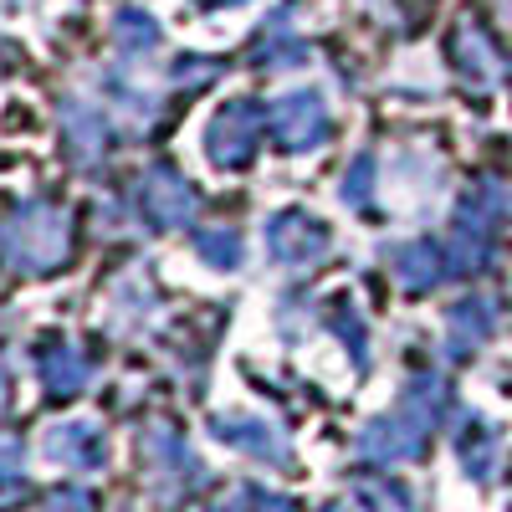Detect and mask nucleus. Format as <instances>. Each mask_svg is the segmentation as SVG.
Returning <instances> with one entry per match:
<instances>
[{
  "instance_id": "1",
  "label": "nucleus",
  "mask_w": 512,
  "mask_h": 512,
  "mask_svg": "<svg viewBox=\"0 0 512 512\" xmlns=\"http://www.w3.org/2000/svg\"><path fill=\"white\" fill-rule=\"evenodd\" d=\"M446 405V390H441V379L436 374H415L405 384V395L390 415H379L364 425V436H359V451L369 461H384V466H395V461H415L425 436H431V425Z\"/></svg>"
},
{
  "instance_id": "2",
  "label": "nucleus",
  "mask_w": 512,
  "mask_h": 512,
  "mask_svg": "<svg viewBox=\"0 0 512 512\" xmlns=\"http://www.w3.org/2000/svg\"><path fill=\"white\" fill-rule=\"evenodd\" d=\"M0 251L11 256V267L21 272H52L67 256V210L57 205H26L21 216L0 236Z\"/></svg>"
},
{
  "instance_id": "3",
  "label": "nucleus",
  "mask_w": 512,
  "mask_h": 512,
  "mask_svg": "<svg viewBox=\"0 0 512 512\" xmlns=\"http://www.w3.org/2000/svg\"><path fill=\"white\" fill-rule=\"evenodd\" d=\"M262 123H267L262 103L231 98L226 108H216V113H210V123H205V139H200L205 159L216 164V169H226V175H241V169L256 159V144H262Z\"/></svg>"
},
{
  "instance_id": "4",
  "label": "nucleus",
  "mask_w": 512,
  "mask_h": 512,
  "mask_svg": "<svg viewBox=\"0 0 512 512\" xmlns=\"http://www.w3.org/2000/svg\"><path fill=\"white\" fill-rule=\"evenodd\" d=\"M502 216H507V195H502V185H477L472 195L461 200V210H456V226H451V272H477V267H487V256H492V231L502 226Z\"/></svg>"
},
{
  "instance_id": "5",
  "label": "nucleus",
  "mask_w": 512,
  "mask_h": 512,
  "mask_svg": "<svg viewBox=\"0 0 512 512\" xmlns=\"http://www.w3.org/2000/svg\"><path fill=\"white\" fill-rule=\"evenodd\" d=\"M267 123H272V139L282 154H313L333 134V118H328V103L318 88H292V93L272 98Z\"/></svg>"
},
{
  "instance_id": "6",
  "label": "nucleus",
  "mask_w": 512,
  "mask_h": 512,
  "mask_svg": "<svg viewBox=\"0 0 512 512\" xmlns=\"http://www.w3.org/2000/svg\"><path fill=\"white\" fill-rule=\"evenodd\" d=\"M333 246V226L308 216V210H277L267 221V256L287 272H303V267H318Z\"/></svg>"
},
{
  "instance_id": "7",
  "label": "nucleus",
  "mask_w": 512,
  "mask_h": 512,
  "mask_svg": "<svg viewBox=\"0 0 512 512\" xmlns=\"http://www.w3.org/2000/svg\"><path fill=\"white\" fill-rule=\"evenodd\" d=\"M134 200H139V221L149 231H180L195 221V190L175 164H149Z\"/></svg>"
},
{
  "instance_id": "8",
  "label": "nucleus",
  "mask_w": 512,
  "mask_h": 512,
  "mask_svg": "<svg viewBox=\"0 0 512 512\" xmlns=\"http://www.w3.org/2000/svg\"><path fill=\"white\" fill-rule=\"evenodd\" d=\"M384 267L405 292H431L441 287V277H451V251L431 236H415V241L384 246Z\"/></svg>"
},
{
  "instance_id": "9",
  "label": "nucleus",
  "mask_w": 512,
  "mask_h": 512,
  "mask_svg": "<svg viewBox=\"0 0 512 512\" xmlns=\"http://www.w3.org/2000/svg\"><path fill=\"white\" fill-rule=\"evenodd\" d=\"M216 441H226L231 451H246L251 461H272V466H287V436L277 431L272 420L262 415H216L210 420Z\"/></svg>"
},
{
  "instance_id": "10",
  "label": "nucleus",
  "mask_w": 512,
  "mask_h": 512,
  "mask_svg": "<svg viewBox=\"0 0 512 512\" xmlns=\"http://www.w3.org/2000/svg\"><path fill=\"white\" fill-rule=\"evenodd\" d=\"M47 456L57 466H72V472H98V466L108 461V441H103L98 425L72 420V425H57V431L47 436Z\"/></svg>"
},
{
  "instance_id": "11",
  "label": "nucleus",
  "mask_w": 512,
  "mask_h": 512,
  "mask_svg": "<svg viewBox=\"0 0 512 512\" xmlns=\"http://www.w3.org/2000/svg\"><path fill=\"white\" fill-rule=\"evenodd\" d=\"M492 328H497V313H492L487 297H461V303H451V313H446V349L456 359L477 354L492 338Z\"/></svg>"
},
{
  "instance_id": "12",
  "label": "nucleus",
  "mask_w": 512,
  "mask_h": 512,
  "mask_svg": "<svg viewBox=\"0 0 512 512\" xmlns=\"http://www.w3.org/2000/svg\"><path fill=\"white\" fill-rule=\"evenodd\" d=\"M159 41H164V26H159L144 6H123V11L113 16V47H118V62L144 67V62L159 52Z\"/></svg>"
},
{
  "instance_id": "13",
  "label": "nucleus",
  "mask_w": 512,
  "mask_h": 512,
  "mask_svg": "<svg viewBox=\"0 0 512 512\" xmlns=\"http://www.w3.org/2000/svg\"><path fill=\"white\" fill-rule=\"evenodd\" d=\"M287 26H292L287 11H277V16L262 26V36H256V47H251V62H256V67L282 72V67H303V62H308V47H303V41H297Z\"/></svg>"
},
{
  "instance_id": "14",
  "label": "nucleus",
  "mask_w": 512,
  "mask_h": 512,
  "mask_svg": "<svg viewBox=\"0 0 512 512\" xmlns=\"http://www.w3.org/2000/svg\"><path fill=\"white\" fill-rule=\"evenodd\" d=\"M108 98L118 103V113L134 123V128H144V123L159 113V93L139 77V67H128V62H118V67L108 72Z\"/></svg>"
},
{
  "instance_id": "15",
  "label": "nucleus",
  "mask_w": 512,
  "mask_h": 512,
  "mask_svg": "<svg viewBox=\"0 0 512 512\" xmlns=\"http://www.w3.org/2000/svg\"><path fill=\"white\" fill-rule=\"evenodd\" d=\"M36 369H41V384H47L52 395H77L82 384H88V359H82L67 338H57V344H47L36 354Z\"/></svg>"
},
{
  "instance_id": "16",
  "label": "nucleus",
  "mask_w": 512,
  "mask_h": 512,
  "mask_svg": "<svg viewBox=\"0 0 512 512\" xmlns=\"http://www.w3.org/2000/svg\"><path fill=\"white\" fill-rule=\"evenodd\" d=\"M144 456H149V472H159L164 482H195L200 477L195 451L175 431H149L144 436Z\"/></svg>"
},
{
  "instance_id": "17",
  "label": "nucleus",
  "mask_w": 512,
  "mask_h": 512,
  "mask_svg": "<svg viewBox=\"0 0 512 512\" xmlns=\"http://www.w3.org/2000/svg\"><path fill=\"white\" fill-rule=\"evenodd\" d=\"M62 134H67V144H72L77 159L93 164V159L108 149V118H103L93 103H67V108H62Z\"/></svg>"
},
{
  "instance_id": "18",
  "label": "nucleus",
  "mask_w": 512,
  "mask_h": 512,
  "mask_svg": "<svg viewBox=\"0 0 512 512\" xmlns=\"http://www.w3.org/2000/svg\"><path fill=\"white\" fill-rule=\"evenodd\" d=\"M190 246H195V256L210 272H236L246 262V241H241L236 226H205V231L190 236Z\"/></svg>"
},
{
  "instance_id": "19",
  "label": "nucleus",
  "mask_w": 512,
  "mask_h": 512,
  "mask_svg": "<svg viewBox=\"0 0 512 512\" xmlns=\"http://www.w3.org/2000/svg\"><path fill=\"white\" fill-rule=\"evenodd\" d=\"M456 451H461V466L472 472L477 482H487L492 477V461H497V436H492V425L487 420H466L461 425V436H456Z\"/></svg>"
},
{
  "instance_id": "20",
  "label": "nucleus",
  "mask_w": 512,
  "mask_h": 512,
  "mask_svg": "<svg viewBox=\"0 0 512 512\" xmlns=\"http://www.w3.org/2000/svg\"><path fill=\"white\" fill-rule=\"evenodd\" d=\"M323 318H328V328L354 349V364L364 369V364H369V338H364V313L354 308V297H333V303L323 308Z\"/></svg>"
},
{
  "instance_id": "21",
  "label": "nucleus",
  "mask_w": 512,
  "mask_h": 512,
  "mask_svg": "<svg viewBox=\"0 0 512 512\" xmlns=\"http://www.w3.org/2000/svg\"><path fill=\"white\" fill-rule=\"evenodd\" d=\"M374 185H379V169H374V154H359L349 164L344 185H338V200H344L354 216H374Z\"/></svg>"
},
{
  "instance_id": "22",
  "label": "nucleus",
  "mask_w": 512,
  "mask_h": 512,
  "mask_svg": "<svg viewBox=\"0 0 512 512\" xmlns=\"http://www.w3.org/2000/svg\"><path fill=\"white\" fill-rule=\"evenodd\" d=\"M456 62H461V72L472 77V82H492V57H487V41L477 36V31H461L456 36Z\"/></svg>"
},
{
  "instance_id": "23",
  "label": "nucleus",
  "mask_w": 512,
  "mask_h": 512,
  "mask_svg": "<svg viewBox=\"0 0 512 512\" xmlns=\"http://www.w3.org/2000/svg\"><path fill=\"white\" fill-rule=\"evenodd\" d=\"M21 487H26V456H21V441L0 436V502H11Z\"/></svg>"
},
{
  "instance_id": "24",
  "label": "nucleus",
  "mask_w": 512,
  "mask_h": 512,
  "mask_svg": "<svg viewBox=\"0 0 512 512\" xmlns=\"http://www.w3.org/2000/svg\"><path fill=\"white\" fill-rule=\"evenodd\" d=\"M359 502L369 512H415L410 507V492L400 482H359Z\"/></svg>"
},
{
  "instance_id": "25",
  "label": "nucleus",
  "mask_w": 512,
  "mask_h": 512,
  "mask_svg": "<svg viewBox=\"0 0 512 512\" xmlns=\"http://www.w3.org/2000/svg\"><path fill=\"white\" fill-rule=\"evenodd\" d=\"M221 72V62H210V57H180L175 67H169V77L185 82V88H195V82H210Z\"/></svg>"
},
{
  "instance_id": "26",
  "label": "nucleus",
  "mask_w": 512,
  "mask_h": 512,
  "mask_svg": "<svg viewBox=\"0 0 512 512\" xmlns=\"http://www.w3.org/2000/svg\"><path fill=\"white\" fill-rule=\"evenodd\" d=\"M52 512H93V502H88V492H62Z\"/></svg>"
},
{
  "instance_id": "27",
  "label": "nucleus",
  "mask_w": 512,
  "mask_h": 512,
  "mask_svg": "<svg viewBox=\"0 0 512 512\" xmlns=\"http://www.w3.org/2000/svg\"><path fill=\"white\" fill-rule=\"evenodd\" d=\"M256 502H262V512H297L287 497H262V492H256Z\"/></svg>"
},
{
  "instance_id": "28",
  "label": "nucleus",
  "mask_w": 512,
  "mask_h": 512,
  "mask_svg": "<svg viewBox=\"0 0 512 512\" xmlns=\"http://www.w3.org/2000/svg\"><path fill=\"white\" fill-rule=\"evenodd\" d=\"M210 512H251V507H246V502L236 497V502H221V507H210Z\"/></svg>"
},
{
  "instance_id": "29",
  "label": "nucleus",
  "mask_w": 512,
  "mask_h": 512,
  "mask_svg": "<svg viewBox=\"0 0 512 512\" xmlns=\"http://www.w3.org/2000/svg\"><path fill=\"white\" fill-rule=\"evenodd\" d=\"M328 512H338V507H328Z\"/></svg>"
}]
</instances>
